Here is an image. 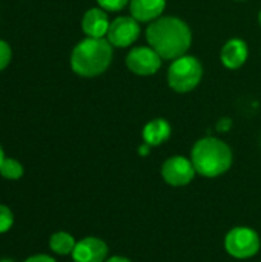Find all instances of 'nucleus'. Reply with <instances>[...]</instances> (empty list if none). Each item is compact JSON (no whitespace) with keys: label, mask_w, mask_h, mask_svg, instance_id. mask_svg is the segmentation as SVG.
I'll list each match as a JSON object with an SVG mask.
<instances>
[{"label":"nucleus","mask_w":261,"mask_h":262,"mask_svg":"<svg viewBox=\"0 0 261 262\" xmlns=\"http://www.w3.org/2000/svg\"><path fill=\"white\" fill-rule=\"evenodd\" d=\"M146 40L163 60H175L186 55L192 45V31L189 25L172 15H162L149 23Z\"/></svg>","instance_id":"nucleus-1"},{"label":"nucleus","mask_w":261,"mask_h":262,"mask_svg":"<svg viewBox=\"0 0 261 262\" xmlns=\"http://www.w3.org/2000/svg\"><path fill=\"white\" fill-rule=\"evenodd\" d=\"M112 45L106 38L88 37L75 45L71 54V68L78 77L94 78L108 71L112 63Z\"/></svg>","instance_id":"nucleus-2"},{"label":"nucleus","mask_w":261,"mask_h":262,"mask_svg":"<svg viewBox=\"0 0 261 262\" xmlns=\"http://www.w3.org/2000/svg\"><path fill=\"white\" fill-rule=\"evenodd\" d=\"M191 161L198 175L205 178H217L231 169L234 155L223 140L205 137L194 144Z\"/></svg>","instance_id":"nucleus-3"},{"label":"nucleus","mask_w":261,"mask_h":262,"mask_svg":"<svg viewBox=\"0 0 261 262\" xmlns=\"http://www.w3.org/2000/svg\"><path fill=\"white\" fill-rule=\"evenodd\" d=\"M203 78L202 61L194 55H182L172 60L168 69V84L178 94L194 91Z\"/></svg>","instance_id":"nucleus-4"},{"label":"nucleus","mask_w":261,"mask_h":262,"mask_svg":"<svg viewBox=\"0 0 261 262\" xmlns=\"http://www.w3.org/2000/svg\"><path fill=\"white\" fill-rule=\"evenodd\" d=\"M260 235L251 227H234L225 238V249L235 259H249L260 252Z\"/></svg>","instance_id":"nucleus-5"},{"label":"nucleus","mask_w":261,"mask_h":262,"mask_svg":"<svg viewBox=\"0 0 261 262\" xmlns=\"http://www.w3.org/2000/svg\"><path fill=\"white\" fill-rule=\"evenodd\" d=\"M162 57L151 46H138L132 48L126 55L128 69L140 77H149L158 72L162 68Z\"/></svg>","instance_id":"nucleus-6"},{"label":"nucleus","mask_w":261,"mask_h":262,"mask_svg":"<svg viewBox=\"0 0 261 262\" xmlns=\"http://www.w3.org/2000/svg\"><path fill=\"white\" fill-rule=\"evenodd\" d=\"M197 175V170L191 160L182 155L168 158L162 166V178L172 187L188 186Z\"/></svg>","instance_id":"nucleus-7"},{"label":"nucleus","mask_w":261,"mask_h":262,"mask_svg":"<svg viewBox=\"0 0 261 262\" xmlns=\"http://www.w3.org/2000/svg\"><path fill=\"white\" fill-rule=\"evenodd\" d=\"M140 35V25L134 17H117L111 21L106 40L114 48H128Z\"/></svg>","instance_id":"nucleus-8"},{"label":"nucleus","mask_w":261,"mask_h":262,"mask_svg":"<svg viewBox=\"0 0 261 262\" xmlns=\"http://www.w3.org/2000/svg\"><path fill=\"white\" fill-rule=\"evenodd\" d=\"M108 246L97 236H86L75 244L72 252L74 262H105L108 259Z\"/></svg>","instance_id":"nucleus-9"},{"label":"nucleus","mask_w":261,"mask_h":262,"mask_svg":"<svg viewBox=\"0 0 261 262\" xmlns=\"http://www.w3.org/2000/svg\"><path fill=\"white\" fill-rule=\"evenodd\" d=\"M109 17L108 11L98 8H91L85 12L82 18V29L88 37L92 38H103L108 34L109 29Z\"/></svg>","instance_id":"nucleus-10"},{"label":"nucleus","mask_w":261,"mask_h":262,"mask_svg":"<svg viewBox=\"0 0 261 262\" xmlns=\"http://www.w3.org/2000/svg\"><path fill=\"white\" fill-rule=\"evenodd\" d=\"M249 57L248 43L243 38H231L228 40L220 52V60L228 69L242 68Z\"/></svg>","instance_id":"nucleus-11"},{"label":"nucleus","mask_w":261,"mask_h":262,"mask_svg":"<svg viewBox=\"0 0 261 262\" xmlns=\"http://www.w3.org/2000/svg\"><path fill=\"white\" fill-rule=\"evenodd\" d=\"M166 0H131L129 11L138 23H151L162 17Z\"/></svg>","instance_id":"nucleus-12"},{"label":"nucleus","mask_w":261,"mask_h":262,"mask_svg":"<svg viewBox=\"0 0 261 262\" xmlns=\"http://www.w3.org/2000/svg\"><path fill=\"white\" fill-rule=\"evenodd\" d=\"M171 132H172L171 124L165 118H154L145 124L142 135L146 144H149L151 147H155L168 141L171 137Z\"/></svg>","instance_id":"nucleus-13"},{"label":"nucleus","mask_w":261,"mask_h":262,"mask_svg":"<svg viewBox=\"0 0 261 262\" xmlns=\"http://www.w3.org/2000/svg\"><path fill=\"white\" fill-rule=\"evenodd\" d=\"M75 244L77 243H75L74 236L66 232H57L49 238V249L60 256L72 255Z\"/></svg>","instance_id":"nucleus-14"},{"label":"nucleus","mask_w":261,"mask_h":262,"mask_svg":"<svg viewBox=\"0 0 261 262\" xmlns=\"http://www.w3.org/2000/svg\"><path fill=\"white\" fill-rule=\"evenodd\" d=\"M23 172H25L23 166L14 158H5V161L0 166V175L5 180H11V181L20 180L23 177Z\"/></svg>","instance_id":"nucleus-15"},{"label":"nucleus","mask_w":261,"mask_h":262,"mask_svg":"<svg viewBox=\"0 0 261 262\" xmlns=\"http://www.w3.org/2000/svg\"><path fill=\"white\" fill-rule=\"evenodd\" d=\"M14 224V215L11 209L5 204H0V233H6Z\"/></svg>","instance_id":"nucleus-16"},{"label":"nucleus","mask_w":261,"mask_h":262,"mask_svg":"<svg viewBox=\"0 0 261 262\" xmlns=\"http://www.w3.org/2000/svg\"><path fill=\"white\" fill-rule=\"evenodd\" d=\"M131 0H97L98 6L108 12H117L125 9V6L129 3Z\"/></svg>","instance_id":"nucleus-17"},{"label":"nucleus","mask_w":261,"mask_h":262,"mask_svg":"<svg viewBox=\"0 0 261 262\" xmlns=\"http://www.w3.org/2000/svg\"><path fill=\"white\" fill-rule=\"evenodd\" d=\"M11 57H12L11 46H9L6 41L0 40V71H3V69L9 64Z\"/></svg>","instance_id":"nucleus-18"},{"label":"nucleus","mask_w":261,"mask_h":262,"mask_svg":"<svg viewBox=\"0 0 261 262\" xmlns=\"http://www.w3.org/2000/svg\"><path fill=\"white\" fill-rule=\"evenodd\" d=\"M25 262H55V259L49 255H34L29 256Z\"/></svg>","instance_id":"nucleus-19"},{"label":"nucleus","mask_w":261,"mask_h":262,"mask_svg":"<svg viewBox=\"0 0 261 262\" xmlns=\"http://www.w3.org/2000/svg\"><path fill=\"white\" fill-rule=\"evenodd\" d=\"M231 120L229 118H223V120H220L218 123H217V130L218 132H226V130H229L231 129Z\"/></svg>","instance_id":"nucleus-20"},{"label":"nucleus","mask_w":261,"mask_h":262,"mask_svg":"<svg viewBox=\"0 0 261 262\" xmlns=\"http://www.w3.org/2000/svg\"><path fill=\"white\" fill-rule=\"evenodd\" d=\"M149 150H151V146H149V144H146V143H145L143 146H140V147H138V152H140V155H142V157H146V155L149 154Z\"/></svg>","instance_id":"nucleus-21"},{"label":"nucleus","mask_w":261,"mask_h":262,"mask_svg":"<svg viewBox=\"0 0 261 262\" xmlns=\"http://www.w3.org/2000/svg\"><path fill=\"white\" fill-rule=\"evenodd\" d=\"M105 262H131L128 258L125 256H112V258H108Z\"/></svg>","instance_id":"nucleus-22"},{"label":"nucleus","mask_w":261,"mask_h":262,"mask_svg":"<svg viewBox=\"0 0 261 262\" xmlns=\"http://www.w3.org/2000/svg\"><path fill=\"white\" fill-rule=\"evenodd\" d=\"M3 161H5V152H3V149H2V146H0V166H2Z\"/></svg>","instance_id":"nucleus-23"},{"label":"nucleus","mask_w":261,"mask_h":262,"mask_svg":"<svg viewBox=\"0 0 261 262\" xmlns=\"http://www.w3.org/2000/svg\"><path fill=\"white\" fill-rule=\"evenodd\" d=\"M0 262H15L14 259H11V258H3V259H0Z\"/></svg>","instance_id":"nucleus-24"},{"label":"nucleus","mask_w":261,"mask_h":262,"mask_svg":"<svg viewBox=\"0 0 261 262\" xmlns=\"http://www.w3.org/2000/svg\"><path fill=\"white\" fill-rule=\"evenodd\" d=\"M258 23H260V26H261V11L258 12Z\"/></svg>","instance_id":"nucleus-25"},{"label":"nucleus","mask_w":261,"mask_h":262,"mask_svg":"<svg viewBox=\"0 0 261 262\" xmlns=\"http://www.w3.org/2000/svg\"><path fill=\"white\" fill-rule=\"evenodd\" d=\"M238 2H243V0H238Z\"/></svg>","instance_id":"nucleus-26"}]
</instances>
